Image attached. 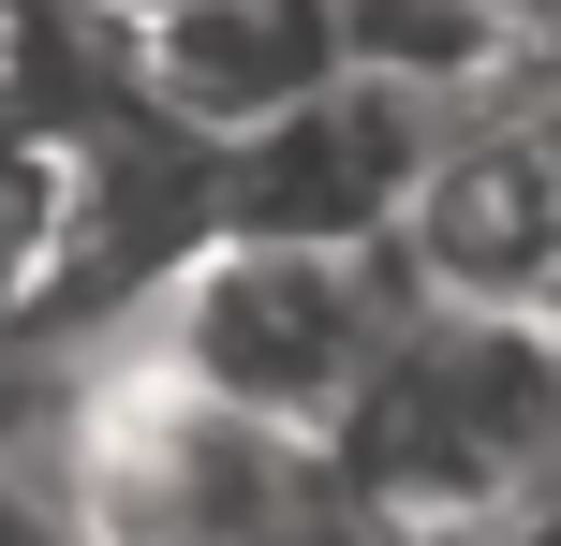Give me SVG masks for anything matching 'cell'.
Here are the masks:
<instances>
[{
  "instance_id": "1",
  "label": "cell",
  "mask_w": 561,
  "mask_h": 546,
  "mask_svg": "<svg viewBox=\"0 0 561 546\" xmlns=\"http://www.w3.org/2000/svg\"><path fill=\"white\" fill-rule=\"evenodd\" d=\"M59 502H75V546H325L355 518V473L325 429L237 414L89 340L75 414H59Z\"/></svg>"
},
{
  "instance_id": "2",
  "label": "cell",
  "mask_w": 561,
  "mask_h": 546,
  "mask_svg": "<svg viewBox=\"0 0 561 546\" xmlns=\"http://www.w3.org/2000/svg\"><path fill=\"white\" fill-rule=\"evenodd\" d=\"M414 311H428V281L399 266V236L385 252H340V236H252V222H222L134 325H118V355H148V370L207 384V399H237V414H280V429L340 443Z\"/></svg>"
},
{
  "instance_id": "3",
  "label": "cell",
  "mask_w": 561,
  "mask_h": 546,
  "mask_svg": "<svg viewBox=\"0 0 561 546\" xmlns=\"http://www.w3.org/2000/svg\"><path fill=\"white\" fill-rule=\"evenodd\" d=\"M340 473L414 546H458L517 488H547L561 473V311H444L428 295L340 429Z\"/></svg>"
},
{
  "instance_id": "4",
  "label": "cell",
  "mask_w": 561,
  "mask_h": 546,
  "mask_svg": "<svg viewBox=\"0 0 561 546\" xmlns=\"http://www.w3.org/2000/svg\"><path fill=\"white\" fill-rule=\"evenodd\" d=\"M473 104H428V89H385V74H340L325 104H296L280 133L237 148V222L252 236H340V252H385L414 222L428 163Z\"/></svg>"
},
{
  "instance_id": "5",
  "label": "cell",
  "mask_w": 561,
  "mask_h": 546,
  "mask_svg": "<svg viewBox=\"0 0 561 546\" xmlns=\"http://www.w3.org/2000/svg\"><path fill=\"white\" fill-rule=\"evenodd\" d=\"M399 266L444 311H561V148L533 104H473L444 133L414 222H399Z\"/></svg>"
},
{
  "instance_id": "6",
  "label": "cell",
  "mask_w": 561,
  "mask_h": 546,
  "mask_svg": "<svg viewBox=\"0 0 561 546\" xmlns=\"http://www.w3.org/2000/svg\"><path fill=\"white\" fill-rule=\"evenodd\" d=\"M340 74H355L340 0H178V15L134 30V89L163 118H193V133H222V148L280 133V118L325 104Z\"/></svg>"
},
{
  "instance_id": "7",
  "label": "cell",
  "mask_w": 561,
  "mask_h": 546,
  "mask_svg": "<svg viewBox=\"0 0 561 546\" xmlns=\"http://www.w3.org/2000/svg\"><path fill=\"white\" fill-rule=\"evenodd\" d=\"M340 45H355V74L428 89V104H503L533 74V45L488 0H340Z\"/></svg>"
},
{
  "instance_id": "8",
  "label": "cell",
  "mask_w": 561,
  "mask_h": 546,
  "mask_svg": "<svg viewBox=\"0 0 561 546\" xmlns=\"http://www.w3.org/2000/svg\"><path fill=\"white\" fill-rule=\"evenodd\" d=\"M488 15H503V30H517L533 59H561V0H488Z\"/></svg>"
},
{
  "instance_id": "9",
  "label": "cell",
  "mask_w": 561,
  "mask_h": 546,
  "mask_svg": "<svg viewBox=\"0 0 561 546\" xmlns=\"http://www.w3.org/2000/svg\"><path fill=\"white\" fill-rule=\"evenodd\" d=\"M118 15H134V30H148V15H178V0H118Z\"/></svg>"
}]
</instances>
